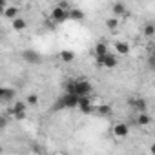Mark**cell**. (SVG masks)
<instances>
[{"mask_svg": "<svg viewBox=\"0 0 155 155\" xmlns=\"http://www.w3.org/2000/svg\"><path fill=\"white\" fill-rule=\"evenodd\" d=\"M79 101L81 97L79 95H75V93H64L62 97H58L55 101V110H64V108H79Z\"/></svg>", "mask_w": 155, "mask_h": 155, "instance_id": "6da1fadb", "label": "cell"}, {"mask_svg": "<svg viewBox=\"0 0 155 155\" xmlns=\"http://www.w3.org/2000/svg\"><path fill=\"white\" fill-rule=\"evenodd\" d=\"M93 86L90 81H77V88H75V95H79V97H90Z\"/></svg>", "mask_w": 155, "mask_h": 155, "instance_id": "7a4b0ae2", "label": "cell"}, {"mask_svg": "<svg viewBox=\"0 0 155 155\" xmlns=\"http://www.w3.org/2000/svg\"><path fill=\"white\" fill-rule=\"evenodd\" d=\"M51 18H53V22L62 24L64 20H68V18H69V11H66V9H62V8L55 6V8L51 9Z\"/></svg>", "mask_w": 155, "mask_h": 155, "instance_id": "3957f363", "label": "cell"}, {"mask_svg": "<svg viewBox=\"0 0 155 155\" xmlns=\"http://www.w3.org/2000/svg\"><path fill=\"white\" fill-rule=\"evenodd\" d=\"M15 88H2L0 90V102H4V104H9V102H15Z\"/></svg>", "mask_w": 155, "mask_h": 155, "instance_id": "277c9868", "label": "cell"}, {"mask_svg": "<svg viewBox=\"0 0 155 155\" xmlns=\"http://www.w3.org/2000/svg\"><path fill=\"white\" fill-rule=\"evenodd\" d=\"M22 58L29 64H38L40 62V53L35 51V49H26V51H22Z\"/></svg>", "mask_w": 155, "mask_h": 155, "instance_id": "5b68a950", "label": "cell"}, {"mask_svg": "<svg viewBox=\"0 0 155 155\" xmlns=\"http://www.w3.org/2000/svg\"><path fill=\"white\" fill-rule=\"evenodd\" d=\"M128 133H130V126H128L126 122H117V124L113 126V135H115V137L122 139V137H128Z\"/></svg>", "mask_w": 155, "mask_h": 155, "instance_id": "8992f818", "label": "cell"}, {"mask_svg": "<svg viewBox=\"0 0 155 155\" xmlns=\"http://www.w3.org/2000/svg\"><path fill=\"white\" fill-rule=\"evenodd\" d=\"M79 110H81L84 115H90V113L93 111L91 99H90V97H81V101H79Z\"/></svg>", "mask_w": 155, "mask_h": 155, "instance_id": "52a82bcc", "label": "cell"}, {"mask_svg": "<svg viewBox=\"0 0 155 155\" xmlns=\"http://www.w3.org/2000/svg\"><path fill=\"white\" fill-rule=\"evenodd\" d=\"M111 13H113V17H128V9H126V6L122 4V2H115L113 6H111Z\"/></svg>", "mask_w": 155, "mask_h": 155, "instance_id": "ba28073f", "label": "cell"}, {"mask_svg": "<svg viewBox=\"0 0 155 155\" xmlns=\"http://www.w3.org/2000/svg\"><path fill=\"white\" fill-rule=\"evenodd\" d=\"M130 106L135 108L139 113H146V108H148V102L144 99H131L130 101Z\"/></svg>", "mask_w": 155, "mask_h": 155, "instance_id": "9c48e42d", "label": "cell"}, {"mask_svg": "<svg viewBox=\"0 0 155 155\" xmlns=\"http://www.w3.org/2000/svg\"><path fill=\"white\" fill-rule=\"evenodd\" d=\"M117 64H119V58H117V53L113 55V53H110V55H106L104 57V68H108V69H113V68H117Z\"/></svg>", "mask_w": 155, "mask_h": 155, "instance_id": "30bf717a", "label": "cell"}, {"mask_svg": "<svg viewBox=\"0 0 155 155\" xmlns=\"http://www.w3.org/2000/svg\"><path fill=\"white\" fill-rule=\"evenodd\" d=\"M95 55H97V57H106V55H110V51H108V44H106L104 40H101V42L95 44Z\"/></svg>", "mask_w": 155, "mask_h": 155, "instance_id": "8fae6325", "label": "cell"}, {"mask_svg": "<svg viewBox=\"0 0 155 155\" xmlns=\"http://www.w3.org/2000/svg\"><path fill=\"white\" fill-rule=\"evenodd\" d=\"M115 51H117V55H128L130 53V44L124 42V40H117L115 42Z\"/></svg>", "mask_w": 155, "mask_h": 155, "instance_id": "7c38bea8", "label": "cell"}, {"mask_svg": "<svg viewBox=\"0 0 155 155\" xmlns=\"http://www.w3.org/2000/svg\"><path fill=\"white\" fill-rule=\"evenodd\" d=\"M26 110H28V104H26V102H22V101H15V104H13V108H11V113H13V117H15V115L26 113Z\"/></svg>", "mask_w": 155, "mask_h": 155, "instance_id": "4fadbf2b", "label": "cell"}, {"mask_svg": "<svg viewBox=\"0 0 155 155\" xmlns=\"http://www.w3.org/2000/svg\"><path fill=\"white\" fill-rule=\"evenodd\" d=\"M6 18H11V22L15 20V18H18V8L17 6H8V9L2 13Z\"/></svg>", "mask_w": 155, "mask_h": 155, "instance_id": "5bb4252c", "label": "cell"}, {"mask_svg": "<svg viewBox=\"0 0 155 155\" xmlns=\"http://www.w3.org/2000/svg\"><path fill=\"white\" fill-rule=\"evenodd\" d=\"M119 26H120V20L117 18V17H110V18H106V28L110 29V31H117L119 29Z\"/></svg>", "mask_w": 155, "mask_h": 155, "instance_id": "9a60e30c", "label": "cell"}, {"mask_svg": "<svg viewBox=\"0 0 155 155\" xmlns=\"http://www.w3.org/2000/svg\"><path fill=\"white\" fill-rule=\"evenodd\" d=\"M11 26H13V29H15V31H24V29H26V26H28V22H26L22 17H18V18H15V20L11 22Z\"/></svg>", "mask_w": 155, "mask_h": 155, "instance_id": "2e32d148", "label": "cell"}, {"mask_svg": "<svg viewBox=\"0 0 155 155\" xmlns=\"http://www.w3.org/2000/svg\"><path fill=\"white\" fill-rule=\"evenodd\" d=\"M69 18L81 22V20H84V11L79 9V8H71V11H69Z\"/></svg>", "mask_w": 155, "mask_h": 155, "instance_id": "e0dca14e", "label": "cell"}, {"mask_svg": "<svg viewBox=\"0 0 155 155\" xmlns=\"http://www.w3.org/2000/svg\"><path fill=\"white\" fill-rule=\"evenodd\" d=\"M60 60L62 62H66V64H69V62H73V58H75V53L73 51H69V49H64V51H60Z\"/></svg>", "mask_w": 155, "mask_h": 155, "instance_id": "ac0fdd59", "label": "cell"}, {"mask_svg": "<svg viewBox=\"0 0 155 155\" xmlns=\"http://www.w3.org/2000/svg\"><path fill=\"white\" fill-rule=\"evenodd\" d=\"M111 106L110 104H101L99 108H97V113L101 115V117H111Z\"/></svg>", "mask_w": 155, "mask_h": 155, "instance_id": "d6986e66", "label": "cell"}, {"mask_svg": "<svg viewBox=\"0 0 155 155\" xmlns=\"http://www.w3.org/2000/svg\"><path fill=\"white\" fill-rule=\"evenodd\" d=\"M150 122H151V117L148 113H139V117H137V124L139 126H148Z\"/></svg>", "mask_w": 155, "mask_h": 155, "instance_id": "ffe728a7", "label": "cell"}, {"mask_svg": "<svg viewBox=\"0 0 155 155\" xmlns=\"http://www.w3.org/2000/svg\"><path fill=\"white\" fill-rule=\"evenodd\" d=\"M142 33H144V37H153V35H155V24H153V22H148V24H144V28H142Z\"/></svg>", "mask_w": 155, "mask_h": 155, "instance_id": "44dd1931", "label": "cell"}, {"mask_svg": "<svg viewBox=\"0 0 155 155\" xmlns=\"http://www.w3.org/2000/svg\"><path fill=\"white\" fill-rule=\"evenodd\" d=\"M26 104H28V106H37V104H38V95L29 93V95L26 97Z\"/></svg>", "mask_w": 155, "mask_h": 155, "instance_id": "7402d4cb", "label": "cell"}, {"mask_svg": "<svg viewBox=\"0 0 155 155\" xmlns=\"http://www.w3.org/2000/svg\"><path fill=\"white\" fill-rule=\"evenodd\" d=\"M64 88H66V93H75V88H77V81H68V82L64 84Z\"/></svg>", "mask_w": 155, "mask_h": 155, "instance_id": "603a6c76", "label": "cell"}, {"mask_svg": "<svg viewBox=\"0 0 155 155\" xmlns=\"http://www.w3.org/2000/svg\"><path fill=\"white\" fill-rule=\"evenodd\" d=\"M148 68L155 71V55H153V53H151V55L148 57Z\"/></svg>", "mask_w": 155, "mask_h": 155, "instance_id": "cb8c5ba5", "label": "cell"}, {"mask_svg": "<svg viewBox=\"0 0 155 155\" xmlns=\"http://www.w3.org/2000/svg\"><path fill=\"white\" fill-rule=\"evenodd\" d=\"M8 128V117H2V122H0V130H6Z\"/></svg>", "mask_w": 155, "mask_h": 155, "instance_id": "d4e9b609", "label": "cell"}, {"mask_svg": "<svg viewBox=\"0 0 155 155\" xmlns=\"http://www.w3.org/2000/svg\"><path fill=\"white\" fill-rule=\"evenodd\" d=\"M150 151H151V153H153V155H155V142H153V144H151V148H150Z\"/></svg>", "mask_w": 155, "mask_h": 155, "instance_id": "484cf974", "label": "cell"}, {"mask_svg": "<svg viewBox=\"0 0 155 155\" xmlns=\"http://www.w3.org/2000/svg\"><path fill=\"white\" fill-rule=\"evenodd\" d=\"M151 51H153V55H155V42H153V49H151Z\"/></svg>", "mask_w": 155, "mask_h": 155, "instance_id": "4316f807", "label": "cell"}]
</instances>
